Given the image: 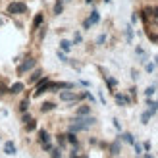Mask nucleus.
Wrapping results in <instances>:
<instances>
[{
  "instance_id": "obj_1",
  "label": "nucleus",
  "mask_w": 158,
  "mask_h": 158,
  "mask_svg": "<svg viewBox=\"0 0 158 158\" xmlns=\"http://www.w3.org/2000/svg\"><path fill=\"white\" fill-rule=\"evenodd\" d=\"M4 12H6L8 18H21L23 14H27V4L23 0H10L6 4Z\"/></svg>"
},
{
  "instance_id": "obj_2",
  "label": "nucleus",
  "mask_w": 158,
  "mask_h": 158,
  "mask_svg": "<svg viewBox=\"0 0 158 158\" xmlns=\"http://www.w3.org/2000/svg\"><path fill=\"white\" fill-rule=\"evenodd\" d=\"M33 68H37V58H35V56H25L23 60H19L18 68H15V73H18V75L29 73Z\"/></svg>"
},
{
  "instance_id": "obj_3",
  "label": "nucleus",
  "mask_w": 158,
  "mask_h": 158,
  "mask_svg": "<svg viewBox=\"0 0 158 158\" xmlns=\"http://www.w3.org/2000/svg\"><path fill=\"white\" fill-rule=\"evenodd\" d=\"M50 83H52V79L50 77H46V75H43L39 81L35 83V91H33V98H39L41 94H44V93H48V89H50Z\"/></svg>"
},
{
  "instance_id": "obj_4",
  "label": "nucleus",
  "mask_w": 158,
  "mask_h": 158,
  "mask_svg": "<svg viewBox=\"0 0 158 158\" xmlns=\"http://www.w3.org/2000/svg\"><path fill=\"white\" fill-rule=\"evenodd\" d=\"M114 100L118 106H129L131 104V97L129 94H123V93H114Z\"/></svg>"
},
{
  "instance_id": "obj_5",
  "label": "nucleus",
  "mask_w": 158,
  "mask_h": 158,
  "mask_svg": "<svg viewBox=\"0 0 158 158\" xmlns=\"http://www.w3.org/2000/svg\"><path fill=\"white\" fill-rule=\"evenodd\" d=\"M44 23V14L43 12H39V14H35V18H33V21H31V35H35V31L39 29Z\"/></svg>"
},
{
  "instance_id": "obj_6",
  "label": "nucleus",
  "mask_w": 158,
  "mask_h": 158,
  "mask_svg": "<svg viewBox=\"0 0 158 158\" xmlns=\"http://www.w3.org/2000/svg\"><path fill=\"white\" fill-rule=\"evenodd\" d=\"M25 91V83L23 81H15V83H12L10 87H8V94H19V93H23Z\"/></svg>"
},
{
  "instance_id": "obj_7",
  "label": "nucleus",
  "mask_w": 158,
  "mask_h": 158,
  "mask_svg": "<svg viewBox=\"0 0 158 158\" xmlns=\"http://www.w3.org/2000/svg\"><path fill=\"white\" fill-rule=\"evenodd\" d=\"M37 141H39V145H43V143H48V141H50V133L46 131L44 127L37 129Z\"/></svg>"
},
{
  "instance_id": "obj_8",
  "label": "nucleus",
  "mask_w": 158,
  "mask_h": 158,
  "mask_svg": "<svg viewBox=\"0 0 158 158\" xmlns=\"http://www.w3.org/2000/svg\"><path fill=\"white\" fill-rule=\"evenodd\" d=\"M43 75H44V72H43L41 68H33V69H31V75H29V83H31V85H35Z\"/></svg>"
},
{
  "instance_id": "obj_9",
  "label": "nucleus",
  "mask_w": 158,
  "mask_h": 158,
  "mask_svg": "<svg viewBox=\"0 0 158 158\" xmlns=\"http://www.w3.org/2000/svg\"><path fill=\"white\" fill-rule=\"evenodd\" d=\"M64 8H66V4L62 2V0H54V4H52V15H62L64 14Z\"/></svg>"
},
{
  "instance_id": "obj_10",
  "label": "nucleus",
  "mask_w": 158,
  "mask_h": 158,
  "mask_svg": "<svg viewBox=\"0 0 158 158\" xmlns=\"http://www.w3.org/2000/svg\"><path fill=\"white\" fill-rule=\"evenodd\" d=\"M4 152L8 156H15V154H18V147H15L14 141H6V143H4Z\"/></svg>"
},
{
  "instance_id": "obj_11",
  "label": "nucleus",
  "mask_w": 158,
  "mask_h": 158,
  "mask_svg": "<svg viewBox=\"0 0 158 158\" xmlns=\"http://www.w3.org/2000/svg\"><path fill=\"white\" fill-rule=\"evenodd\" d=\"M108 152L112 154V156H118V154H120V152H122V141L118 139V141H114V143H110Z\"/></svg>"
},
{
  "instance_id": "obj_12",
  "label": "nucleus",
  "mask_w": 158,
  "mask_h": 158,
  "mask_svg": "<svg viewBox=\"0 0 158 158\" xmlns=\"http://www.w3.org/2000/svg\"><path fill=\"white\" fill-rule=\"evenodd\" d=\"M104 81H106V87L110 93H116V87H118V79L112 77V75H104Z\"/></svg>"
},
{
  "instance_id": "obj_13",
  "label": "nucleus",
  "mask_w": 158,
  "mask_h": 158,
  "mask_svg": "<svg viewBox=\"0 0 158 158\" xmlns=\"http://www.w3.org/2000/svg\"><path fill=\"white\" fill-rule=\"evenodd\" d=\"M39 110H41L43 114H48V112H52V110H56V102H52V100H44Z\"/></svg>"
},
{
  "instance_id": "obj_14",
  "label": "nucleus",
  "mask_w": 158,
  "mask_h": 158,
  "mask_svg": "<svg viewBox=\"0 0 158 158\" xmlns=\"http://www.w3.org/2000/svg\"><path fill=\"white\" fill-rule=\"evenodd\" d=\"M46 33H48V27H46V23H43L41 27H39L37 31H35V35H37V41L39 43H43L44 41V37H46Z\"/></svg>"
},
{
  "instance_id": "obj_15",
  "label": "nucleus",
  "mask_w": 158,
  "mask_h": 158,
  "mask_svg": "<svg viewBox=\"0 0 158 158\" xmlns=\"http://www.w3.org/2000/svg\"><path fill=\"white\" fill-rule=\"evenodd\" d=\"M120 141H123V143H127V145H133L135 143V137H133V133L123 131V133H120Z\"/></svg>"
},
{
  "instance_id": "obj_16",
  "label": "nucleus",
  "mask_w": 158,
  "mask_h": 158,
  "mask_svg": "<svg viewBox=\"0 0 158 158\" xmlns=\"http://www.w3.org/2000/svg\"><path fill=\"white\" fill-rule=\"evenodd\" d=\"M87 21L91 23V25H97V23H100V14H98V10L94 8V10L91 12V15L87 18Z\"/></svg>"
},
{
  "instance_id": "obj_17",
  "label": "nucleus",
  "mask_w": 158,
  "mask_h": 158,
  "mask_svg": "<svg viewBox=\"0 0 158 158\" xmlns=\"http://www.w3.org/2000/svg\"><path fill=\"white\" fill-rule=\"evenodd\" d=\"M123 33H125V43L131 44V43H133V25H131V23H127V25H125Z\"/></svg>"
},
{
  "instance_id": "obj_18",
  "label": "nucleus",
  "mask_w": 158,
  "mask_h": 158,
  "mask_svg": "<svg viewBox=\"0 0 158 158\" xmlns=\"http://www.w3.org/2000/svg\"><path fill=\"white\" fill-rule=\"evenodd\" d=\"M89 114H91V106L89 104H81L75 110V116H89Z\"/></svg>"
},
{
  "instance_id": "obj_19",
  "label": "nucleus",
  "mask_w": 158,
  "mask_h": 158,
  "mask_svg": "<svg viewBox=\"0 0 158 158\" xmlns=\"http://www.w3.org/2000/svg\"><path fill=\"white\" fill-rule=\"evenodd\" d=\"M72 46H73V43L69 41V39H62V41H60V50L62 52H69V50H72Z\"/></svg>"
},
{
  "instance_id": "obj_20",
  "label": "nucleus",
  "mask_w": 158,
  "mask_h": 158,
  "mask_svg": "<svg viewBox=\"0 0 158 158\" xmlns=\"http://www.w3.org/2000/svg\"><path fill=\"white\" fill-rule=\"evenodd\" d=\"M29 97H25V98H23L21 102H19V104H18V112L19 114H23V112H27V110H29Z\"/></svg>"
},
{
  "instance_id": "obj_21",
  "label": "nucleus",
  "mask_w": 158,
  "mask_h": 158,
  "mask_svg": "<svg viewBox=\"0 0 158 158\" xmlns=\"http://www.w3.org/2000/svg\"><path fill=\"white\" fill-rule=\"evenodd\" d=\"M147 110H151L152 114L158 112V100H152V98H147Z\"/></svg>"
},
{
  "instance_id": "obj_22",
  "label": "nucleus",
  "mask_w": 158,
  "mask_h": 158,
  "mask_svg": "<svg viewBox=\"0 0 158 158\" xmlns=\"http://www.w3.org/2000/svg\"><path fill=\"white\" fill-rule=\"evenodd\" d=\"M23 125H25V127H23V129H25L27 133H31V131H37V120H35V118H33V120H29L27 123H23Z\"/></svg>"
},
{
  "instance_id": "obj_23",
  "label": "nucleus",
  "mask_w": 158,
  "mask_h": 158,
  "mask_svg": "<svg viewBox=\"0 0 158 158\" xmlns=\"http://www.w3.org/2000/svg\"><path fill=\"white\" fill-rule=\"evenodd\" d=\"M154 114L151 112V110H145V112L143 114H141V123H143V125H147L148 122H151V118H152Z\"/></svg>"
},
{
  "instance_id": "obj_24",
  "label": "nucleus",
  "mask_w": 158,
  "mask_h": 158,
  "mask_svg": "<svg viewBox=\"0 0 158 158\" xmlns=\"http://www.w3.org/2000/svg\"><path fill=\"white\" fill-rule=\"evenodd\" d=\"M56 143H58V147L62 148V151H64V148H66V145H68V139H66V133H64V135H56Z\"/></svg>"
},
{
  "instance_id": "obj_25",
  "label": "nucleus",
  "mask_w": 158,
  "mask_h": 158,
  "mask_svg": "<svg viewBox=\"0 0 158 158\" xmlns=\"http://www.w3.org/2000/svg\"><path fill=\"white\" fill-rule=\"evenodd\" d=\"M154 93H156V85H148L147 89H145V97H147V98H152Z\"/></svg>"
},
{
  "instance_id": "obj_26",
  "label": "nucleus",
  "mask_w": 158,
  "mask_h": 158,
  "mask_svg": "<svg viewBox=\"0 0 158 158\" xmlns=\"http://www.w3.org/2000/svg\"><path fill=\"white\" fill-rule=\"evenodd\" d=\"M48 154H50V158H62V148L60 147H54Z\"/></svg>"
},
{
  "instance_id": "obj_27",
  "label": "nucleus",
  "mask_w": 158,
  "mask_h": 158,
  "mask_svg": "<svg viewBox=\"0 0 158 158\" xmlns=\"http://www.w3.org/2000/svg\"><path fill=\"white\" fill-rule=\"evenodd\" d=\"M81 94H83V100L87 98V100H89V102H91V104H94V102H97V98H94V97H93V94H91V91H83Z\"/></svg>"
},
{
  "instance_id": "obj_28",
  "label": "nucleus",
  "mask_w": 158,
  "mask_h": 158,
  "mask_svg": "<svg viewBox=\"0 0 158 158\" xmlns=\"http://www.w3.org/2000/svg\"><path fill=\"white\" fill-rule=\"evenodd\" d=\"M106 39H108V35H106V33H100V35L97 37V46H104Z\"/></svg>"
},
{
  "instance_id": "obj_29",
  "label": "nucleus",
  "mask_w": 158,
  "mask_h": 158,
  "mask_svg": "<svg viewBox=\"0 0 158 158\" xmlns=\"http://www.w3.org/2000/svg\"><path fill=\"white\" fill-rule=\"evenodd\" d=\"M73 44H81L83 43V35L81 33H79V31H75V33H73V41H72Z\"/></svg>"
},
{
  "instance_id": "obj_30",
  "label": "nucleus",
  "mask_w": 158,
  "mask_h": 158,
  "mask_svg": "<svg viewBox=\"0 0 158 158\" xmlns=\"http://www.w3.org/2000/svg\"><path fill=\"white\" fill-rule=\"evenodd\" d=\"M133 151H135V154H137V156H141V154H143V145L135 141V143H133Z\"/></svg>"
},
{
  "instance_id": "obj_31",
  "label": "nucleus",
  "mask_w": 158,
  "mask_h": 158,
  "mask_svg": "<svg viewBox=\"0 0 158 158\" xmlns=\"http://www.w3.org/2000/svg\"><path fill=\"white\" fill-rule=\"evenodd\" d=\"M56 56H58V60H60V62H64V64H68V60H69V58L66 56V52H62V50L58 48V52H56Z\"/></svg>"
},
{
  "instance_id": "obj_32",
  "label": "nucleus",
  "mask_w": 158,
  "mask_h": 158,
  "mask_svg": "<svg viewBox=\"0 0 158 158\" xmlns=\"http://www.w3.org/2000/svg\"><path fill=\"white\" fill-rule=\"evenodd\" d=\"M154 69H156V66H154V62H147V64H145V72H147V73H152Z\"/></svg>"
},
{
  "instance_id": "obj_33",
  "label": "nucleus",
  "mask_w": 158,
  "mask_h": 158,
  "mask_svg": "<svg viewBox=\"0 0 158 158\" xmlns=\"http://www.w3.org/2000/svg\"><path fill=\"white\" fill-rule=\"evenodd\" d=\"M41 148H43L44 152H50L52 148H54V145H52V141H48V143H43V145H41Z\"/></svg>"
},
{
  "instance_id": "obj_34",
  "label": "nucleus",
  "mask_w": 158,
  "mask_h": 158,
  "mask_svg": "<svg viewBox=\"0 0 158 158\" xmlns=\"http://www.w3.org/2000/svg\"><path fill=\"white\" fill-rule=\"evenodd\" d=\"M147 37H148V41H151V43L158 44V35H156V33H151V31H148V33H147Z\"/></svg>"
},
{
  "instance_id": "obj_35",
  "label": "nucleus",
  "mask_w": 158,
  "mask_h": 158,
  "mask_svg": "<svg viewBox=\"0 0 158 158\" xmlns=\"http://www.w3.org/2000/svg\"><path fill=\"white\" fill-rule=\"evenodd\" d=\"M29 120H33V116H31L29 112H23V114H21V123H27Z\"/></svg>"
},
{
  "instance_id": "obj_36",
  "label": "nucleus",
  "mask_w": 158,
  "mask_h": 158,
  "mask_svg": "<svg viewBox=\"0 0 158 158\" xmlns=\"http://www.w3.org/2000/svg\"><path fill=\"white\" fill-rule=\"evenodd\" d=\"M151 18L158 19V6H152V8H151Z\"/></svg>"
},
{
  "instance_id": "obj_37",
  "label": "nucleus",
  "mask_w": 158,
  "mask_h": 158,
  "mask_svg": "<svg viewBox=\"0 0 158 158\" xmlns=\"http://www.w3.org/2000/svg\"><path fill=\"white\" fill-rule=\"evenodd\" d=\"M112 125H114L118 131H122V125H120V120H118V118H114V120H112Z\"/></svg>"
},
{
  "instance_id": "obj_38",
  "label": "nucleus",
  "mask_w": 158,
  "mask_h": 158,
  "mask_svg": "<svg viewBox=\"0 0 158 158\" xmlns=\"http://www.w3.org/2000/svg\"><path fill=\"white\" fill-rule=\"evenodd\" d=\"M131 79H133V81H137V79H139V72H137V69H131Z\"/></svg>"
},
{
  "instance_id": "obj_39",
  "label": "nucleus",
  "mask_w": 158,
  "mask_h": 158,
  "mask_svg": "<svg viewBox=\"0 0 158 158\" xmlns=\"http://www.w3.org/2000/svg\"><path fill=\"white\" fill-rule=\"evenodd\" d=\"M137 19H139V14H137V12H133V14H131V21H129V23L133 25V23H137Z\"/></svg>"
},
{
  "instance_id": "obj_40",
  "label": "nucleus",
  "mask_w": 158,
  "mask_h": 158,
  "mask_svg": "<svg viewBox=\"0 0 158 158\" xmlns=\"http://www.w3.org/2000/svg\"><path fill=\"white\" fill-rule=\"evenodd\" d=\"M143 151L145 152H151V143H148V141H145V143H143Z\"/></svg>"
},
{
  "instance_id": "obj_41",
  "label": "nucleus",
  "mask_w": 158,
  "mask_h": 158,
  "mask_svg": "<svg viewBox=\"0 0 158 158\" xmlns=\"http://www.w3.org/2000/svg\"><path fill=\"white\" fill-rule=\"evenodd\" d=\"M129 97H133V98L137 97V87H131V89H129Z\"/></svg>"
},
{
  "instance_id": "obj_42",
  "label": "nucleus",
  "mask_w": 158,
  "mask_h": 158,
  "mask_svg": "<svg viewBox=\"0 0 158 158\" xmlns=\"http://www.w3.org/2000/svg\"><path fill=\"white\" fill-rule=\"evenodd\" d=\"M135 54H137V56H141V54H145V48H143V46H137V48H135Z\"/></svg>"
},
{
  "instance_id": "obj_43",
  "label": "nucleus",
  "mask_w": 158,
  "mask_h": 158,
  "mask_svg": "<svg viewBox=\"0 0 158 158\" xmlns=\"http://www.w3.org/2000/svg\"><path fill=\"white\" fill-rule=\"evenodd\" d=\"M79 85L85 87V89H87V87H91V83H89V81H85V79H81V81H79Z\"/></svg>"
},
{
  "instance_id": "obj_44",
  "label": "nucleus",
  "mask_w": 158,
  "mask_h": 158,
  "mask_svg": "<svg viewBox=\"0 0 158 158\" xmlns=\"http://www.w3.org/2000/svg\"><path fill=\"white\" fill-rule=\"evenodd\" d=\"M98 98H100L102 104H106V98H104V94H102V93H98Z\"/></svg>"
},
{
  "instance_id": "obj_45",
  "label": "nucleus",
  "mask_w": 158,
  "mask_h": 158,
  "mask_svg": "<svg viewBox=\"0 0 158 158\" xmlns=\"http://www.w3.org/2000/svg\"><path fill=\"white\" fill-rule=\"evenodd\" d=\"M141 156H143V158H154L151 152H143V154H141Z\"/></svg>"
},
{
  "instance_id": "obj_46",
  "label": "nucleus",
  "mask_w": 158,
  "mask_h": 158,
  "mask_svg": "<svg viewBox=\"0 0 158 158\" xmlns=\"http://www.w3.org/2000/svg\"><path fill=\"white\" fill-rule=\"evenodd\" d=\"M4 25V18H2V14H0V27Z\"/></svg>"
},
{
  "instance_id": "obj_47",
  "label": "nucleus",
  "mask_w": 158,
  "mask_h": 158,
  "mask_svg": "<svg viewBox=\"0 0 158 158\" xmlns=\"http://www.w3.org/2000/svg\"><path fill=\"white\" fill-rule=\"evenodd\" d=\"M154 66L158 68V56H154Z\"/></svg>"
},
{
  "instance_id": "obj_48",
  "label": "nucleus",
  "mask_w": 158,
  "mask_h": 158,
  "mask_svg": "<svg viewBox=\"0 0 158 158\" xmlns=\"http://www.w3.org/2000/svg\"><path fill=\"white\" fill-rule=\"evenodd\" d=\"M102 2H104V4H110V2H112V0H102Z\"/></svg>"
},
{
  "instance_id": "obj_49",
  "label": "nucleus",
  "mask_w": 158,
  "mask_h": 158,
  "mask_svg": "<svg viewBox=\"0 0 158 158\" xmlns=\"http://www.w3.org/2000/svg\"><path fill=\"white\" fill-rule=\"evenodd\" d=\"M62 2H64V4H66V2H72V0H62Z\"/></svg>"
},
{
  "instance_id": "obj_50",
  "label": "nucleus",
  "mask_w": 158,
  "mask_h": 158,
  "mask_svg": "<svg viewBox=\"0 0 158 158\" xmlns=\"http://www.w3.org/2000/svg\"><path fill=\"white\" fill-rule=\"evenodd\" d=\"M156 91H158V89H156ZM156 100H158V97H156Z\"/></svg>"
}]
</instances>
